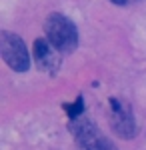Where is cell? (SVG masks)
<instances>
[{
    "label": "cell",
    "instance_id": "cell-1",
    "mask_svg": "<svg viewBox=\"0 0 146 150\" xmlns=\"http://www.w3.org/2000/svg\"><path fill=\"white\" fill-rule=\"evenodd\" d=\"M44 34H46V40L50 42V46L56 52L68 54L78 46V28H76V24L60 12L48 14V18L44 20Z\"/></svg>",
    "mask_w": 146,
    "mask_h": 150
},
{
    "label": "cell",
    "instance_id": "cell-7",
    "mask_svg": "<svg viewBox=\"0 0 146 150\" xmlns=\"http://www.w3.org/2000/svg\"><path fill=\"white\" fill-rule=\"evenodd\" d=\"M114 4H118V6H126V4H132V2H136V0H112Z\"/></svg>",
    "mask_w": 146,
    "mask_h": 150
},
{
    "label": "cell",
    "instance_id": "cell-4",
    "mask_svg": "<svg viewBox=\"0 0 146 150\" xmlns=\"http://www.w3.org/2000/svg\"><path fill=\"white\" fill-rule=\"evenodd\" d=\"M108 122H110V128L114 130V134H118L124 140L134 138L138 132L136 118L132 114L130 104H126L118 96H112L108 100Z\"/></svg>",
    "mask_w": 146,
    "mask_h": 150
},
{
    "label": "cell",
    "instance_id": "cell-5",
    "mask_svg": "<svg viewBox=\"0 0 146 150\" xmlns=\"http://www.w3.org/2000/svg\"><path fill=\"white\" fill-rule=\"evenodd\" d=\"M32 52H34L36 64H38L42 70H48L54 62H56V60H54V48L50 46V42H48L46 38H36Z\"/></svg>",
    "mask_w": 146,
    "mask_h": 150
},
{
    "label": "cell",
    "instance_id": "cell-3",
    "mask_svg": "<svg viewBox=\"0 0 146 150\" xmlns=\"http://www.w3.org/2000/svg\"><path fill=\"white\" fill-rule=\"evenodd\" d=\"M0 54L2 60L16 72H26L30 68V52L24 40L10 30L0 32Z\"/></svg>",
    "mask_w": 146,
    "mask_h": 150
},
{
    "label": "cell",
    "instance_id": "cell-6",
    "mask_svg": "<svg viewBox=\"0 0 146 150\" xmlns=\"http://www.w3.org/2000/svg\"><path fill=\"white\" fill-rule=\"evenodd\" d=\"M82 108H84V102H82V98H76V102L72 104V106H66L70 120H74V118H80V116H82Z\"/></svg>",
    "mask_w": 146,
    "mask_h": 150
},
{
    "label": "cell",
    "instance_id": "cell-2",
    "mask_svg": "<svg viewBox=\"0 0 146 150\" xmlns=\"http://www.w3.org/2000/svg\"><path fill=\"white\" fill-rule=\"evenodd\" d=\"M70 132L80 150H116L98 130V126H94V122L88 120L86 116L70 120Z\"/></svg>",
    "mask_w": 146,
    "mask_h": 150
}]
</instances>
